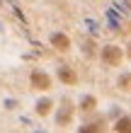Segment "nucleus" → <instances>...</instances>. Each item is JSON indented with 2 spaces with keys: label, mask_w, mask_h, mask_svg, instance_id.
<instances>
[{
  "label": "nucleus",
  "mask_w": 131,
  "mask_h": 133,
  "mask_svg": "<svg viewBox=\"0 0 131 133\" xmlns=\"http://www.w3.org/2000/svg\"><path fill=\"white\" fill-rule=\"evenodd\" d=\"M121 58H124V53H121L119 46H104L102 49V61H104V65H119L121 63Z\"/></svg>",
  "instance_id": "1"
},
{
  "label": "nucleus",
  "mask_w": 131,
  "mask_h": 133,
  "mask_svg": "<svg viewBox=\"0 0 131 133\" xmlns=\"http://www.w3.org/2000/svg\"><path fill=\"white\" fill-rule=\"evenodd\" d=\"M32 85H34L36 90H49L51 87L49 73H44V70H34V73H32Z\"/></svg>",
  "instance_id": "2"
},
{
  "label": "nucleus",
  "mask_w": 131,
  "mask_h": 133,
  "mask_svg": "<svg viewBox=\"0 0 131 133\" xmlns=\"http://www.w3.org/2000/svg\"><path fill=\"white\" fill-rule=\"evenodd\" d=\"M51 44L56 46L58 51H68V49H71V39H68L66 34H53L51 36Z\"/></svg>",
  "instance_id": "3"
},
{
  "label": "nucleus",
  "mask_w": 131,
  "mask_h": 133,
  "mask_svg": "<svg viewBox=\"0 0 131 133\" xmlns=\"http://www.w3.org/2000/svg\"><path fill=\"white\" fill-rule=\"evenodd\" d=\"M58 75H61V80H63L66 85H75V80H78V77H75V73H73L71 68H66V65L58 68Z\"/></svg>",
  "instance_id": "4"
},
{
  "label": "nucleus",
  "mask_w": 131,
  "mask_h": 133,
  "mask_svg": "<svg viewBox=\"0 0 131 133\" xmlns=\"http://www.w3.org/2000/svg\"><path fill=\"white\" fill-rule=\"evenodd\" d=\"M51 107H53V102L44 97V99H39V102H36V114H39V116H46V114L51 111Z\"/></svg>",
  "instance_id": "5"
},
{
  "label": "nucleus",
  "mask_w": 131,
  "mask_h": 133,
  "mask_svg": "<svg viewBox=\"0 0 131 133\" xmlns=\"http://www.w3.org/2000/svg\"><path fill=\"white\" fill-rule=\"evenodd\" d=\"M114 131H131V119H119L117 121V126H114Z\"/></svg>",
  "instance_id": "6"
},
{
  "label": "nucleus",
  "mask_w": 131,
  "mask_h": 133,
  "mask_svg": "<svg viewBox=\"0 0 131 133\" xmlns=\"http://www.w3.org/2000/svg\"><path fill=\"white\" fill-rule=\"evenodd\" d=\"M80 109H85V111L95 109V97H85V99H83V104H80Z\"/></svg>",
  "instance_id": "7"
},
{
  "label": "nucleus",
  "mask_w": 131,
  "mask_h": 133,
  "mask_svg": "<svg viewBox=\"0 0 131 133\" xmlns=\"http://www.w3.org/2000/svg\"><path fill=\"white\" fill-rule=\"evenodd\" d=\"M119 87L121 90H131V75H121L119 77Z\"/></svg>",
  "instance_id": "8"
},
{
  "label": "nucleus",
  "mask_w": 131,
  "mask_h": 133,
  "mask_svg": "<svg viewBox=\"0 0 131 133\" xmlns=\"http://www.w3.org/2000/svg\"><path fill=\"white\" fill-rule=\"evenodd\" d=\"M85 53H88V56L92 53V41H88V44H85Z\"/></svg>",
  "instance_id": "9"
},
{
  "label": "nucleus",
  "mask_w": 131,
  "mask_h": 133,
  "mask_svg": "<svg viewBox=\"0 0 131 133\" xmlns=\"http://www.w3.org/2000/svg\"><path fill=\"white\" fill-rule=\"evenodd\" d=\"M124 3H126V7H129V10H131V0H124Z\"/></svg>",
  "instance_id": "10"
},
{
  "label": "nucleus",
  "mask_w": 131,
  "mask_h": 133,
  "mask_svg": "<svg viewBox=\"0 0 131 133\" xmlns=\"http://www.w3.org/2000/svg\"><path fill=\"white\" fill-rule=\"evenodd\" d=\"M129 51H131V49H129Z\"/></svg>",
  "instance_id": "11"
}]
</instances>
